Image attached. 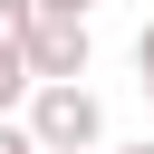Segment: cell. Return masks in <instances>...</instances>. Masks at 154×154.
Masks as SVG:
<instances>
[{"label": "cell", "instance_id": "cell-8", "mask_svg": "<svg viewBox=\"0 0 154 154\" xmlns=\"http://www.w3.org/2000/svg\"><path fill=\"white\" fill-rule=\"evenodd\" d=\"M38 154H48V144H38Z\"/></svg>", "mask_w": 154, "mask_h": 154}, {"label": "cell", "instance_id": "cell-1", "mask_svg": "<svg viewBox=\"0 0 154 154\" xmlns=\"http://www.w3.org/2000/svg\"><path fill=\"white\" fill-rule=\"evenodd\" d=\"M29 135L48 144V154H96L106 144V106H96V87L87 77H48V87H29Z\"/></svg>", "mask_w": 154, "mask_h": 154}, {"label": "cell", "instance_id": "cell-4", "mask_svg": "<svg viewBox=\"0 0 154 154\" xmlns=\"http://www.w3.org/2000/svg\"><path fill=\"white\" fill-rule=\"evenodd\" d=\"M0 154H38V135H29V116H0Z\"/></svg>", "mask_w": 154, "mask_h": 154}, {"label": "cell", "instance_id": "cell-6", "mask_svg": "<svg viewBox=\"0 0 154 154\" xmlns=\"http://www.w3.org/2000/svg\"><path fill=\"white\" fill-rule=\"evenodd\" d=\"M38 10H58V19H96V0H38Z\"/></svg>", "mask_w": 154, "mask_h": 154}, {"label": "cell", "instance_id": "cell-5", "mask_svg": "<svg viewBox=\"0 0 154 154\" xmlns=\"http://www.w3.org/2000/svg\"><path fill=\"white\" fill-rule=\"evenodd\" d=\"M135 77H144V96H154V19H144V38H135Z\"/></svg>", "mask_w": 154, "mask_h": 154}, {"label": "cell", "instance_id": "cell-7", "mask_svg": "<svg viewBox=\"0 0 154 154\" xmlns=\"http://www.w3.org/2000/svg\"><path fill=\"white\" fill-rule=\"evenodd\" d=\"M125 154H154V144H125Z\"/></svg>", "mask_w": 154, "mask_h": 154}, {"label": "cell", "instance_id": "cell-3", "mask_svg": "<svg viewBox=\"0 0 154 154\" xmlns=\"http://www.w3.org/2000/svg\"><path fill=\"white\" fill-rule=\"evenodd\" d=\"M29 29H38V0H0V116L29 106L38 67H29Z\"/></svg>", "mask_w": 154, "mask_h": 154}, {"label": "cell", "instance_id": "cell-2", "mask_svg": "<svg viewBox=\"0 0 154 154\" xmlns=\"http://www.w3.org/2000/svg\"><path fill=\"white\" fill-rule=\"evenodd\" d=\"M87 58H96L87 19H58V10H38V29H29V67H38V87H48V77H87Z\"/></svg>", "mask_w": 154, "mask_h": 154}]
</instances>
